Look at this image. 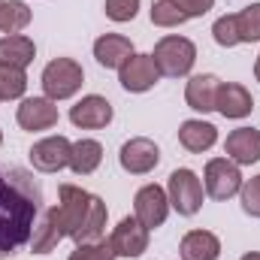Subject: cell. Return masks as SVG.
I'll return each instance as SVG.
<instances>
[{
    "label": "cell",
    "mask_w": 260,
    "mask_h": 260,
    "mask_svg": "<svg viewBox=\"0 0 260 260\" xmlns=\"http://www.w3.org/2000/svg\"><path fill=\"white\" fill-rule=\"evenodd\" d=\"M43 209V188L30 170L0 164V257L30 242Z\"/></svg>",
    "instance_id": "6da1fadb"
},
{
    "label": "cell",
    "mask_w": 260,
    "mask_h": 260,
    "mask_svg": "<svg viewBox=\"0 0 260 260\" xmlns=\"http://www.w3.org/2000/svg\"><path fill=\"white\" fill-rule=\"evenodd\" d=\"M58 209L64 218L67 236L82 245V242H97L106 233V203L97 194H88L79 185H61L58 188Z\"/></svg>",
    "instance_id": "7a4b0ae2"
},
{
    "label": "cell",
    "mask_w": 260,
    "mask_h": 260,
    "mask_svg": "<svg viewBox=\"0 0 260 260\" xmlns=\"http://www.w3.org/2000/svg\"><path fill=\"white\" fill-rule=\"evenodd\" d=\"M157 73L160 76H170V79H182L188 76L197 64V46L188 37H179V34H170L164 40H157L154 52H151Z\"/></svg>",
    "instance_id": "3957f363"
},
{
    "label": "cell",
    "mask_w": 260,
    "mask_h": 260,
    "mask_svg": "<svg viewBox=\"0 0 260 260\" xmlns=\"http://www.w3.org/2000/svg\"><path fill=\"white\" fill-rule=\"evenodd\" d=\"M82 82H85V70L73 58H55V61H49L46 70H43V79H40L46 97L55 100V103L58 100H70L73 94H79Z\"/></svg>",
    "instance_id": "277c9868"
},
{
    "label": "cell",
    "mask_w": 260,
    "mask_h": 260,
    "mask_svg": "<svg viewBox=\"0 0 260 260\" xmlns=\"http://www.w3.org/2000/svg\"><path fill=\"white\" fill-rule=\"evenodd\" d=\"M167 197H170V209H176L179 215L191 218L203 206V182L194 170H173L170 182H167Z\"/></svg>",
    "instance_id": "5b68a950"
},
{
    "label": "cell",
    "mask_w": 260,
    "mask_h": 260,
    "mask_svg": "<svg viewBox=\"0 0 260 260\" xmlns=\"http://www.w3.org/2000/svg\"><path fill=\"white\" fill-rule=\"evenodd\" d=\"M203 188L212 200H230L242 191V173L230 157H212L203 170Z\"/></svg>",
    "instance_id": "8992f818"
},
{
    "label": "cell",
    "mask_w": 260,
    "mask_h": 260,
    "mask_svg": "<svg viewBox=\"0 0 260 260\" xmlns=\"http://www.w3.org/2000/svg\"><path fill=\"white\" fill-rule=\"evenodd\" d=\"M133 215L145 230H157L164 227L167 215H170V197L160 185H145L133 197Z\"/></svg>",
    "instance_id": "52a82bcc"
},
{
    "label": "cell",
    "mask_w": 260,
    "mask_h": 260,
    "mask_svg": "<svg viewBox=\"0 0 260 260\" xmlns=\"http://www.w3.org/2000/svg\"><path fill=\"white\" fill-rule=\"evenodd\" d=\"M30 164L40 173H61L64 167H70V154H73V142L67 136H46L40 142L30 145Z\"/></svg>",
    "instance_id": "ba28073f"
},
{
    "label": "cell",
    "mask_w": 260,
    "mask_h": 260,
    "mask_svg": "<svg viewBox=\"0 0 260 260\" xmlns=\"http://www.w3.org/2000/svg\"><path fill=\"white\" fill-rule=\"evenodd\" d=\"M118 164L130 176H145L160 164V148L148 139V136H133L121 145L118 151Z\"/></svg>",
    "instance_id": "9c48e42d"
},
{
    "label": "cell",
    "mask_w": 260,
    "mask_h": 260,
    "mask_svg": "<svg viewBox=\"0 0 260 260\" xmlns=\"http://www.w3.org/2000/svg\"><path fill=\"white\" fill-rule=\"evenodd\" d=\"M148 233H151V230H145V227L136 221V215H133V218H130V215L121 218V221L115 224L112 236H109L115 257H142V254L148 251Z\"/></svg>",
    "instance_id": "30bf717a"
},
{
    "label": "cell",
    "mask_w": 260,
    "mask_h": 260,
    "mask_svg": "<svg viewBox=\"0 0 260 260\" xmlns=\"http://www.w3.org/2000/svg\"><path fill=\"white\" fill-rule=\"evenodd\" d=\"M157 79H160V73H157L154 58H151V55H139V52L118 70V82H121V88L130 91V94H145V91H151V88L157 85Z\"/></svg>",
    "instance_id": "8fae6325"
},
{
    "label": "cell",
    "mask_w": 260,
    "mask_h": 260,
    "mask_svg": "<svg viewBox=\"0 0 260 260\" xmlns=\"http://www.w3.org/2000/svg\"><path fill=\"white\" fill-rule=\"evenodd\" d=\"M58 106H55V100H49V97H27V100H21V106H18V112H15V121H18V127L21 130H49L58 124Z\"/></svg>",
    "instance_id": "7c38bea8"
},
{
    "label": "cell",
    "mask_w": 260,
    "mask_h": 260,
    "mask_svg": "<svg viewBox=\"0 0 260 260\" xmlns=\"http://www.w3.org/2000/svg\"><path fill=\"white\" fill-rule=\"evenodd\" d=\"M70 121L82 130H100L112 121V103L100 94L82 97L76 106H70Z\"/></svg>",
    "instance_id": "4fadbf2b"
},
{
    "label": "cell",
    "mask_w": 260,
    "mask_h": 260,
    "mask_svg": "<svg viewBox=\"0 0 260 260\" xmlns=\"http://www.w3.org/2000/svg\"><path fill=\"white\" fill-rule=\"evenodd\" d=\"M224 151L227 157L236 164V167H251L260 160V130L257 127H236L227 142H224Z\"/></svg>",
    "instance_id": "5bb4252c"
},
{
    "label": "cell",
    "mask_w": 260,
    "mask_h": 260,
    "mask_svg": "<svg viewBox=\"0 0 260 260\" xmlns=\"http://www.w3.org/2000/svg\"><path fill=\"white\" fill-rule=\"evenodd\" d=\"M133 55H136L133 43L124 34H103L94 43V58H97V64L106 67V70H121Z\"/></svg>",
    "instance_id": "9a60e30c"
},
{
    "label": "cell",
    "mask_w": 260,
    "mask_h": 260,
    "mask_svg": "<svg viewBox=\"0 0 260 260\" xmlns=\"http://www.w3.org/2000/svg\"><path fill=\"white\" fill-rule=\"evenodd\" d=\"M61 239H67V227H64V218H61V209L52 206V209L43 215V221L34 227L30 248H34V254H49V251L58 248Z\"/></svg>",
    "instance_id": "2e32d148"
},
{
    "label": "cell",
    "mask_w": 260,
    "mask_h": 260,
    "mask_svg": "<svg viewBox=\"0 0 260 260\" xmlns=\"http://www.w3.org/2000/svg\"><path fill=\"white\" fill-rule=\"evenodd\" d=\"M251 109H254V97H251V91L245 85L221 82L215 112H221L224 118H245V115H251Z\"/></svg>",
    "instance_id": "e0dca14e"
},
{
    "label": "cell",
    "mask_w": 260,
    "mask_h": 260,
    "mask_svg": "<svg viewBox=\"0 0 260 260\" xmlns=\"http://www.w3.org/2000/svg\"><path fill=\"white\" fill-rule=\"evenodd\" d=\"M218 88H221V79L215 73H200L188 79V88H185V100L194 112H215V103H218Z\"/></svg>",
    "instance_id": "ac0fdd59"
},
{
    "label": "cell",
    "mask_w": 260,
    "mask_h": 260,
    "mask_svg": "<svg viewBox=\"0 0 260 260\" xmlns=\"http://www.w3.org/2000/svg\"><path fill=\"white\" fill-rule=\"evenodd\" d=\"M179 254H182V260H218L221 257V239L209 230H191V233H185Z\"/></svg>",
    "instance_id": "d6986e66"
},
{
    "label": "cell",
    "mask_w": 260,
    "mask_h": 260,
    "mask_svg": "<svg viewBox=\"0 0 260 260\" xmlns=\"http://www.w3.org/2000/svg\"><path fill=\"white\" fill-rule=\"evenodd\" d=\"M179 142H182L191 154H203V151H209V148L218 142V127L209 124V121H200V118L182 121V127H179Z\"/></svg>",
    "instance_id": "ffe728a7"
},
{
    "label": "cell",
    "mask_w": 260,
    "mask_h": 260,
    "mask_svg": "<svg viewBox=\"0 0 260 260\" xmlns=\"http://www.w3.org/2000/svg\"><path fill=\"white\" fill-rule=\"evenodd\" d=\"M34 58H37V46H34L30 37H24V34H6L0 40V64L24 70L27 64H34Z\"/></svg>",
    "instance_id": "44dd1931"
},
{
    "label": "cell",
    "mask_w": 260,
    "mask_h": 260,
    "mask_svg": "<svg viewBox=\"0 0 260 260\" xmlns=\"http://www.w3.org/2000/svg\"><path fill=\"white\" fill-rule=\"evenodd\" d=\"M100 164H103V145L97 139H79V142H73L70 170L76 176H91Z\"/></svg>",
    "instance_id": "7402d4cb"
},
{
    "label": "cell",
    "mask_w": 260,
    "mask_h": 260,
    "mask_svg": "<svg viewBox=\"0 0 260 260\" xmlns=\"http://www.w3.org/2000/svg\"><path fill=\"white\" fill-rule=\"evenodd\" d=\"M30 24V6L24 0H0V30L21 34Z\"/></svg>",
    "instance_id": "603a6c76"
},
{
    "label": "cell",
    "mask_w": 260,
    "mask_h": 260,
    "mask_svg": "<svg viewBox=\"0 0 260 260\" xmlns=\"http://www.w3.org/2000/svg\"><path fill=\"white\" fill-rule=\"evenodd\" d=\"M148 15H151V24H157V27H179L188 21V15L182 12V6L176 0H151Z\"/></svg>",
    "instance_id": "cb8c5ba5"
},
{
    "label": "cell",
    "mask_w": 260,
    "mask_h": 260,
    "mask_svg": "<svg viewBox=\"0 0 260 260\" xmlns=\"http://www.w3.org/2000/svg\"><path fill=\"white\" fill-rule=\"evenodd\" d=\"M233 18H236L239 43H260V3L245 6L242 12H233Z\"/></svg>",
    "instance_id": "d4e9b609"
},
{
    "label": "cell",
    "mask_w": 260,
    "mask_h": 260,
    "mask_svg": "<svg viewBox=\"0 0 260 260\" xmlns=\"http://www.w3.org/2000/svg\"><path fill=\"white\" fill-rule=\"evenodd\" d=\"M27 91V76L18 67L0 64V100H18Z\"/></svg>",
    "instance_id": "484cf974"
},
{
    "label": "cell",
    "mask_w": 260,
    "mask_h": 260,
    "mask_svg": "<svg viewBox=\"0 0 260 260\" xmlns=\"http://www.w3.org/2000/svg\"><path fill=\"white\" fill-rule=\"evenodd\" d=\"M67 260H115V251H112V242L109 239H97V242L76 245Z\"/></svg>",
    "instance_id": "4316f807"
},
{
    "label": "cell",
    "mask_w": 260,
    "mask_h": 260,
    "mask_svg": "<svg viewBox=\"0 0 260 260\" xmlns=\"http://www.w3.org/2000/svg\"><path fill=\"white\" fill-rule=\"evenodd\" d=\"M212 37H215V43H218V46H224V49L239 46V37H236V18H233V12H230V15H221V18L212 24Z\"/></svg>",
    "instance_id": "83f0119b"
},
{
    "label": "cell",
    "mask_w": 260,
    "mask_h": 260,
    "mask_svg": "<svg viewBox=\"0 0 260 260\" xmlns=\"http://www.w3.org/2000/svg\"><path fill=\"white\" fill-rule=\"evenodd\" d=\"M106 15L112 18V21H118V24H124V21H133L136 18V12H139V0H106Z\"/></svg>",
    "instance_id": "f1b7e54d"
},
{
    "label": "cell",
    "mask_w": 260,
    "mask_h": 260,
    "mask_svg": "<svg viewBox=\"0 0 260 260\" xmlns=\"http://www.w3.org/2000/svg\"><path fill=\"white\" fill-rule=\"evenodd\" d=\"M242 212L251 215V218H260V176L242 182Z\"/></svg>",
    "instance_id": "f546056e"
},
{
    "label": "cell",
    "mask_w": 260,
    "mask_h": 260,
    "mask_svg": "<svg viewBox=\"0 0 260 260\" xmlns=\"http://www.w3.org/2000/svg\"><path fill=\"white\" fill-rule=\"evenodd\" d=\"M179 6H182V12L188 15V18H200V15H206L212 6H215V0H176Z\"/></svg>",
    "instance_id": "4dcf8cb0"
},
{
    "label": "cell",
    "mask_w": 260,
    "mask_h": 260,
    "mask_svg": "<svg viewBox=\"0 0 260 260\" xmlns=\"http://www.w3.org/2000/svg\"><path fill=\"white\" fill-rule=\"evenodd\" d=\"M242 260H260L257 251H248V254H242Z\"/></svg>",
    "instance_id": "1f68e13d"
},
{
    "label": "cell",
    "mask_w": 260,
    "mask_h": 260,
    "mask_svg": "<svg viewBox=\"0 0 260 260\" xmlns=\"http://www.w3.org/2000/svg\"><path fill=\"white\" fill-rule=\"evenodd\" d=\"M254 79L260 82V55H257V61H254Z\"/></svg>",
    "instance_id": "d6a6232c"
},
{
    "label": "cell",
    "mask_w": 260,
    "mask_h": 260,
    "mask_svg": "<svg viewBox=\"0 0 260 260\" xmlns=\"http://www.w3.org/2000/svg\"><path fill=\"white\" fill-rule=\"evenodd\" d=\"M0 145H3V130H0Z\"/></svg>",
    "instance_id": "836d02e7"
}]
</instances>
